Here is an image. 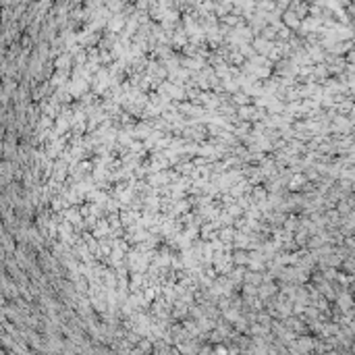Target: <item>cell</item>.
I'll use <instances>...</instances> for the list:
<instances>
[{
	"label": "cell",
	"mask_w": 355,
	"mask_h": 355,
	"mask_svg": "<svg viewBox=\"0 0 355 355\" xmlns=\"http://www.w3.org/2000/svg\"><path fill=\"white\" fill-rule=\"evenodd\" d=\"M272 289H274L272 285H268V287H262V291H260V295H262V297H266V295H270V293H272Z\"/></svg>",
	"instance_id": "cell-1"
}]
</instances>
